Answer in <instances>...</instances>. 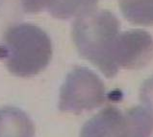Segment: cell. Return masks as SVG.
I'll list each match as a JSON object with an SVG mask.
<instances>
[{
    "label": "cell",
    "mask_w": 153,
    "mask_h": 137,
    "mask_svg": "<svg viewBox=\"0 0 153 137\" xmlns=\"http://www.w3.org/2000/svg\"><path fill=\"white\" fill-rule=\"evenodd\" d=\"M52 54L48 35L29 23L10 26L0 44V60L9 72L20 78H30L43 71L48 66Z\"/></svg>",
    "instance_id": "6da1fadb"
},
{
    "label": "cell",
    "mask_w": 153,
    "mask_h": 137,
    "mask_svg": "<svg viewBox=\"0 0 153 137\" xmlns=\"http://www.w3.org/2000/svg\"><path fill=\"white\" fill-rule=\"evenodd\" d=\"M119 34V19L105 10H94L79 16L74 21L71 32L79 55L109 79L115 77L120 70L113 60V49Z\"/></svg>",
    "instance_id": "7a4b0ae2"
},
{
    "label": "cell",
    "mask_w": 153,
    "mask_h": 137,
    "mask_svg": "<svg viewBox=\"0 0 153 137\" xmlns=\"http://www.w3.org/2000/svg\"><path fill=\"white\" fill-rule=\"evenodd\" d=\"M106 100V89L97 74L78 66L71 71L61 86L59 109L63 112L81 114L99 108Z\"/></svg>",
    "instance_id": "3957f363"
},
{
    "label": "cell",
    "mask_w": 153,
    "mask_h": 137,
    "mask_svg": "<svg viewBox=\"0 0 153 137\" xmlns=\"http://www.w3.org/2000/svg\"><path fill=\"white\" fill-rule=\"evenodd\" d=\"M152 59L153 38L146 31L135 29L117 35L113 60L119 69H140Z\"/></svg>",
    "instance_id": "277c9868"
},
{
    "label": "cell",
    "mask_w": 153,
    "mask_h": 137,
    "mask_svg": "<svg viewBox=\"0 0 153 137\" xmlns=\"http://www.w3.org/2000/svg\"><path fill=\"white\" fill-rule=\"evenodd\" d=\"M131 127L126 112L107 107L82 127L80 137H130Z\"/></svg>",
    "instance_id": "5b68a950"
},
{
    "label": "cell",
    "mask_w": 153,
    "mask_h": 137,
    "mask_svg": "<svg viewBox=\"0 0 153 137\" xmlns=\"http://www.w3.org/2000/svg\"><path fill=\"white\" fill-rule=\"evenodd\" d=\"M35 131L33 121L21 109L0 108V137H34Z\"/></svg>",
    "instance_id": "8992f818"
},
{
    "label": "cell",
    "mask_w": 153,
    "mask_h": 137,
    "mask_svg": "<svg viewBox=\"0 0 153 137\" xmlns=\"http://www.w3.org/2000/svg\"><path fill=\"white\" fill-rule=\"evenodd\" d=\"M98 0H50L47 11L60 19L81 16L95 10Z\"/></svg>",
    "instance_id": "52a82bcc"
},
{
    "label": "cell",
    "mask_w": 153,
    "mask_h": 137,
    "mask_svg": "<svg viewBox=\"0 0 153 137\" xmlns=\"http://www.w3.org/2000/svg\"><path fill=\"white\" fill-rule=\"evenodd\" d=\"M122 15L137 25H153V0H120Z\"/></svg>",
    "instance_id": "ba28073f"
},
{
    "label": "cell",
    "mask_w": 153,
    "mask_h": 137,
    "mask_svg": "<svg viewBox=\"0 0 153 137\" xmlns=\"http://www.w3.org/2000/svg\"><path fill=\"white\" fill-rule=\"evenodd\" d=\"M131 127L130 137H149L153 131V122L142 105L130 108L127 112Z\"/></svg>",
    "instance_id": "9c48e42d"
},
{
    "label": "cell",
    "mask_w": 153,
    "mask_h": 137,
    "mask_svg": "<svg viewBox=\"0 0 153 137\" xmlns=\"http://www.w3.org/2000/svg\"><path fill=\"white\" fill-rule=\"evenodd\" d=\"M141 105L150 116L153 122V76L146 79L140 89Z\"/></svg>",
    "instance_id": "30bf717a"
}]
</instances>
